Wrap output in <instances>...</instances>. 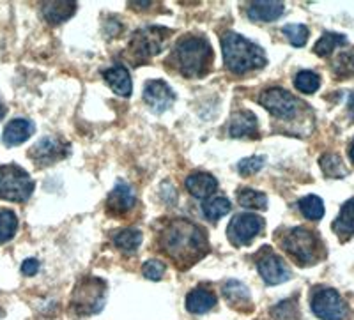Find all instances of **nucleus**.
Wrapping results in <instances>:
<instances>
[{"label": "nucleus", "mask_w": 354, "mask_h": 320, "mask_svg": "<svg viewBox=\"0 0 354 320\" xmlns=\"http://www.w3.org/2000/svg\"><path fill=\"white\" fill-rule=\"evenodd\" d=\"M161 250L183 271L201 261L209 252L207 237L198 225L188 220H174L163 228L160 237Z\"/></svg>", "instance_id": "f257e3e1"}, {"label": "nucleus", "mask_w": 354, "mask_h": 320, "mask_svg": "<svg viewBox=\"0 0 354 320\" xmlns=\"http://www.w3.org/2000/svg\"><path fill=\"white\" fill-rule=\"evenodd\" d=\"M221 50L227 69L236 75H245L266 66L264 50L239 34L227 32L221 39Z\"/></svg>", "instance_id": "f03ea898"}, {"label": "nucleus", "mask_w": 354, "mask_h": 320, "mask_svg": "<svg viewBox=\"0 0 354 320\" xmlns=\"http://www.w3.org/2000/svg\"><path fill=\"white\" fill-rule=\"evenodd\" d=\"M213 60V52L207 41L202 37L188 36L176 44L172 52V62L176 69L186 78H198L207 73Z\"/></svg>", "instance_id": "7ed1b4c3"}, {"label": "nucleus", "mask_w": 354, "mask_h": 320, "mask_svg": "<svg viewBox=\"0 0 354 320\" xmlns=\"http://www.w3.org/2000/svg\"><path fill=\"white\" fill-rule=\"evenodd\" d=\"M282 246L301 265H312L324 256L319 236L305 227H294L287 230L282 237Z\"/></svg>", "instance_id": "20e7f679"}, {"label": "nucleus", "mask_w": 354, "mask_h": 320, "mask_svg": "<svg viewBox=\"0 0 354 320\" xmlns=\"http://www.w3.org/2000/svg\"><path fill=\"white\" fill-rule=\"evenodd\" d=\"M169 36L170 30L163 27H145L133 34L128 50L133 64H142L145 60H149L151 57L158 55L165 46V41Z\"/></svg>", "instance_id": "39448f33"}, {"label": "nucleus", "mask_w": 354, "mask_h": 320, "mask_svg": "<svg viewBox=\"0 0 354 320\" xmlns=\"http://www.w3.org/2000/svg\"><path fill=\"white\" fill-rule=\"evenodd\" d=\"M106 285L97 278H87L77 285L71 297V310L77 315H93L105 306Z\"/></svg>", "instance_id": "423d86ee"}, {"label": "nucleus", "mask_w": 354, "mask_h": 320, "mask_svg": "<svg viewBox=\"0 0 354 320\" xmlns=\"http://www.w3.org/2000/svg\"><path fill=\"white\" fill-rule=\"evenodd\" d=\"M34 182L17 164L0 167V198L9 202H25L32 195Z\"/></svg>", "instance_id": "0eeeda50"}, {"label": "nucleus", "mask_w": 354, "mask_h": 320, "mask_svg": "<svg viewBox=\"0 0 354 320\" xmlns=\"http://www.w3.org/2000/svg\"><path fill=\"white\" fill-rule=\"evenodd\" d=\"M261 104L264 106L271 115L278 117L282 120H290L298 115L299 112V101L298 97H294L289 91L280 87L268 88L261 94Z\"/></svg>", "instance_id": "6e6552de"}, {"label": "nucleus", "mask_w": 354, "mask_h": 320, "mask_svg": "<svg viewBox=\"0 0 354 320\" xmlns=\"http://www.w3.org/2000/svg\"><path fill=\"white\" fill-rule=\"evenodd\" d=\"M312 312L321 320H344L347 304L335 288H321L312 297Z\"/></svg>", "instance_id": "1a4fd4ad"}, {"label": "nucleus", "mask_w": 354, "mask_h": 320, "mask_svg": "<svg viewBox=\"0 0 354 320\" xmlns=\"http://www.w3.org/2000/svg\"><path fill=\"white\" fill-rule=\"evenodd\" d=\"M264 230V220L257 214H238L236 218H232L229 225V230H227V236L232 241V245L236 246H246L250 245L259 234Z\"/></svg>", "instance_id": "9d476101"}, {"label": "nucleus", "mask_w": 354, "mask_h": 320, "mask_svg": "<svg viewBox=\"0 0 354 320\" xmlns=\"http://www.w3.org/2000/svg\"><path fill=\"white\" fill-rule=\"evenodd\" d=\"M257 269L264 283L268 285H280L290 278V271L286 262L270 250H266V253L257 258Z\"/></svg>", "instance_id": "9b49d317"}, {"label": "nucleus", "mask_w": 354, "mask_h": 320, "mask_svg": "<svg viewBox=\"0 0 354 320\" xmlns=\"http://www.w3.org/2000/svg\"><path fill=\"white\" fill-rule=\"evenodd\" d=\"M144 100L156 113H163L170 109L176 101V94L172 88L161 80H153L145 85Z\"/></svg>", "instance_id": "f8f14e48"}, {"label": "nucleus", "mask_w": 354, "mask_h": 320, "mask_svg": "<svg viewBox=\"0 0 354 320\" xmlns=\"http://www.w3.org/2000/svg\"><path fill=\"white\" fill-rule=\"evenodd\" d=\"M68 145L64 142L57 140V138H43V140L37 142L32 149H30V158H32L36 163L39 164H50V163H55V161L62 160V158L68 156Z\"/></svg>", "instance_id": "ddd939ff"}, {"label": "nucleus", "mask_w": 354, "mask_h": 320, "mask_svg": "<svg viewBox=\"0 0 354 320\" xmlns=\"http://www.w3.org/2000/svg\"><path fill=\"white\" fill-rule=\"evenodd\" d=\"M229 135L232 138H257L259 136V122L257 117L252 112H241L234 113L230 119L229 126Z\"/></svg>", "instance_id": "4468645a"}, {"label": "nucleus", "mask_w": 354, "mask_h": 320, "mask_svg": "<svg viewBox=\"0 0 354 320\" xmlns=\"http://www.w3.org/2000/svg\"><path fill=\"white\" fill-rule=\"evenodd\" d=\"M185 185L189 195H194L195 198H201V200L211 196L218 189V180L214 179L211 173L204 172L192 173V176L186 179Z\"/></svg>", "instance_id": "2eb2a0df"}, {"label": "nucleus", "mask_w": 354, "mask_h": 320, "mask_svg": "<svg viewBox=\"0 0 354 320\" xmlns=\"http://www.w3.org/2000/svg\"><path fill=\"white\" fill-rule=\"evenodd\" d=\"M282 2L274 0H257L248 6V17L255 21H274L283 15Z\"/></svg>", "instance_id": "dca6fc26"}, {"label": "nucleus", "mask_w": 354, "mask_h": 320, "mask_svg": "<svg viewBox=\"0 0 354 320\" xmlns=\"http://www.w3.org/2000/svg\"><path fill=\"white\" fill-rule=\"evenodd\" d=\"M135 205V195H133V189L129 188L126 182H117L115 188L112 189L109 196V202H106V209H109L112 214H121V212L129 211V209Z\"/></svg>", "instance_id": "f3484780"}, {"label": "nucleus", "mask_w": 354, "mask_h": 320, "mask_svg": "<svg viewBox=\"0 0 354 320\" xmlns=\"http://www.w3.org/2000/svg\"><path fill=\"white\" fill-rule=\"evenodd\" d=\"M34 133V124L27 119H15L11 120L4 129V144L9 147L24 144L28 140Z\"/></svg>", "instance_id": "a211bd4d"}, {"label": "nucleus", "mask_w": 354, "mask_h": 320, "mask_svg": "<svg viewBox=\"0 0 354 320\" xmlns=\"http://www.w3.org/2000/svg\"><path fill=\"white\" fill-rule=\"evenodd\" d=\"M103 78H105L106 84L110 85V88L115 94H119L122 97L131 96V76H129V73L124 68L117 66V68L106 69V71H103Z\"/></svg>", "instance_id": "6ab92c4d"}, {"label": "nucleus", "mask_w": 354, "mask_h": 320, "mask_svg": "<svg viewBox=\"0 0 354 320\" xmlns=\"http://www.w3.org/2000/svg\"><path fill=\"white\" fill-rule=\"evenodd\" d=\"M214 306H216V296L211 290H207V288H195L186 297V308H188V312L197 313V315L207 313Z\"/></svg>", "instance_id": "aec40b11"}, {"label": "nucleus", "mask_w": 354, "mask_h": 320, "mask_svg": "<svg viewBox=\"0 0 354 320\" xmlns=\"http://www.w3.org/2000/svg\"><path fill=\"white\" fill-rule=\"evenodd\" d=\"M75 9H77L75 2H46L43 6V15L48 23L57 25L68 20L75 12Z\"/></svg>", "instance_id": "412c9836"}, {"label": "nucleus", "mask_w": 354, "mask_h": 320, "mask_svg": "<svg viewBox=\"0 0 354 320\" xmlns=\"http://www.w3.org/2000/svg\"><path fill=\"white\" fill-rule=\"evenodd\" d=\"M333 230L342 237L354 236V198L342 205L340 214L333 223Z\"/></svg>", "instance_id": "4be33fe9"}, {"label": "nucleus", "mask_w": 354, "mask_h": 320, "mask_svg": "<svg viewBox=\"0 0 354 320\" xmlns=\"http://www.w3.org/2000/svg\"><path fill=\"white\" fill-rule=\"evenodd\" d=\"M230 202L225 196H216V198H209L202 204V212L204 216L211 221H218L220 218H223L225 214L230 212Z\"/></svg>", "instance_id": "5701e85b"}, {"label": "nucleus", "mask_w": 354, "mask_h": 320, "mask_svg": "<svg viewBox=\"0 0 354 320\" xmlns=\"http://www.w3.org/2000/svg\"><path fill=\"white\" fill-rule=\"evenodd\" d=\"M223 296L229 301L232 306H238V308H243V306H248L250 304V290L239 281H229V283L223 287Z\"/></svg>", "instance_id": "b1692460"}, {"label": "nucleus", "mask_w": 354, "mask_h": 320, "mask_svg": "<svg viewBox=\"0 0 354 320\" xmlns=\"http://www.w3.org/2000/svg\"><path fill=\"white\" fill-rule=\"evenodd\" d=\"M140 243L142 234L138 230H135V228H126V230H121V232L115 234V237H113V245L121 250V252H135L140 246Z\"/></svg>", "instance_id": "393cba45"}, {"label": "nucleus", "mask_w": 354, "mask_h": 320, "mask_svg": "<svg viewBox=\"0 0 354 320\" xmlns=\"http://www.w3.org/2000/svg\"><path fill=\"white\" fill-rule=\"evenodd\" d=\"M299 211L303 212V216L306 220H312V221H317L324 216V204L319 196L315 195H308L305 198L299 200Z\"/></svg>", "instance_id": "a878e982"}, {"label": "nucleus", "mask_w": 354, "mask_h": 320, "mask_svg": "<svg viewBox=\"0 0 354 320\" xmlns=\"http://www.w3.org/2000/svg\"><path fill=\"white\" fill-rule=\"evenodd\" d=\"M346 43H347L346 36H340V34H333V32H326L324 36L321 37V39L317 41V43H315L314 52L321 57H328L333 53V50L337 48V46H342V44H346Z\"/></svg>", "instance_id": "bb28decb"}, {"label": "nucleus", "mask_w": 354, "mask_h": 320, "mask_svg": "<svg viewBox=\"0 0 354 320\" xmlns=\"http://www.w3.org/2000/svg\"><path fill=\"white\" fill-rule=\"evenodd\" d=\"M321 169L322 172H324V176L328 177H344L347 173L346 170V164H344L342 158L338 156V154H324V156L321 158Z\"/></svg>", "instance_id": "cd10ccee"}, {"label": "nucleus", "mask_w": 354, "mask_h": 320, "mask_svg": "<svg viewBox=\"0 0 354 320\" xmlns=\"http://www.w3.org/2000/svg\"><path fill=\"white\" fill-rule=\"evenodd\" d=\"M18 230V218L12 211H0V245L15 237Z\"/></svg>", "instance_id": "c85d7f7f"}, {"label": "nucleus", "mask_w": 354, "mask_h": 320, "mask_svg": "<svg viewBox=\"0 0 354 320\" xmlns=\"http://www.w3.org/2000/svg\"><path fill=\"white\" fill-rule=\"evenodd\" d=\"M294 85H296L299 93L314 94L319 88V85H321V78L312 71H301L294 78Z\"/></svg>", "instance_id": "c756f323"}, {"label": "nucleus", "mask_w": 354, "mask_h": 320, "mask_svg": "<svg viewBox=\"0 0 354 320\" xmlns=\"http://www.w3.org/2000/svg\"><path fill=\"white\" fill-rule=\"evenodd\" d=\"M238 198L239 204L246 209H257V211H261V209H266V205H268V198H266L264 193L255 191V189H243V191H239Z\"/></svg>", "instance_id": "7c9ffc66"}, {"label": "nucleus", "mask_w": 354, "mask_h": 320, "mask_svg": "<svg viewBox=\"0 0 354 320\" xmlns=\"http://www.w3.org/2000/svg\"><path fill=\"white\" fill-rule=\"evenodd\" d=\"M333 73L338 78L354 76V53H340L333 64Z\"/></svg>", "instance_id": "2f4dec72"}, {"label": "nucleus", "mask_w": 354, "mask_h": 320, "mask_svg": "<svg viewBox=\"0 0 354 320\" xmlns=\"http://www.w3.org/2000/svg\"><path fill=\"white\" fill-rule=\"evenodd\" d=\"M283 34L290 41V44L298 46V48L299 46H305L306 39H308V28L305 25H286L283 27Z\"/></svg>", "instance_id": "473e14b6"}, {"label": "nucleus", "mask_w": 354, "mask_h": 320, "mask_svg": "<svg viewBox=\"0 0 354 320\" xmlns=\"http://www.w3.org/2000/svg\"><path fill=\"white\" fill-rule=\"evenodd\" d=\"M266 160L264 156H250V158H245V160L239 161L238 164V170L241 176H254V173H257L259 170L264 167Z\"/></svg>", "instance_id": "72a5a7b5"}, {"label": "nucleus", "mask_w": 354, "mask_h": 320, "mask_svg": "<svg viewBox=\"0 0 354 320\" xmlns=\"http://www.w3.org/2000/svg\"><path fill=\"white\" fill-rule=\"evenodd\" d=\"M142 272H144V276L147 280L158 281L163 278V272H165V265L161 264L160 261H149L145 262L144 267H142Z\"/></svg>", "instance_id": "f704fd0d"}, {"label": "nucleus", "mask_w": 354, "mask_h": 320, "mask_svg": "<svg viewBox=\"0 0 354 320\" xmlns=\"http://www.w3.org/2000/svg\"><path fill=\"white\" fill-rule=\"evenodd\" d=\"M37 271H39V262L36 258H28V261L21 264V272H24L25 276H34Z\"/></svg>", "instance_id": "c9c22d12"}, {"label": "nucleus", "mask_w": 354, "mask_h": 320, "mask_svg": "<svg viewBox=\"0 0 354 320\" xmlns=\"http://www.w3.org/2000/svg\"><path fill=\"white\" fill-rule=\"evenodd\" d=\"M347 113H349L351 120L354 122V93L349 96V103H347Z\"/></svg>", "instance_id": "e433bc0d"}, {"label": "nucleus", "mask_w": 354, "mask_h": 320, "mask_svg": "<svg viewBox=\"0 0 354 320\" xmlns=\"http://www.w3.org/2000/svg\"><path fill=\"white\" fill-rule=\"evenodd\" d=\"M349 156H351V160H353V163H354V142H353V145H351V149H349Z\"/></svg>", "instance_id": "4c0bfd02"}, {"label": "nucleus", "mask_w": 354, "mask_h": 320, "mask_svg": "<svg viewBox=\"0 0 354 320\" xmlns=\"http://www.w3.org/2000/svg\"><path fill=\"white\" fill-rule=\"evenodd\" d=\"M6 115V109L4 106H2V104H0V119H2V117Z\"/></svg>", "instance_id": "58836bf2"}, {"label": "nucleus", "mask_w": 354, "mask_h": 320, "mask_svg": "<svg viewBox=\"0 0 354 320\" xmlns=\"http://www.w3.org/2000/svg\"><path fill=\"white\" fill-rule=\"evenodd\" d=\"M0 315H2V313H0Z\"/></svg>", "instance_id": "ea45409f"}]
</instances>
